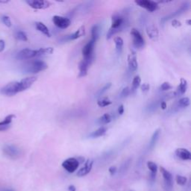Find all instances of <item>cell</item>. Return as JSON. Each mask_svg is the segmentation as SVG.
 <instances>
[{
  "label": "cell",
  "mask_w": 191,
  "mask_h": 191,
  "mask_svg": "<svg viewBox=\"0 0 191 191\" xmlns=\"http://www.w3.org/2000/svg\"><path fill=\"white\" fill-rule=\"evenodd\" d=\"M175 181H176V183L178 184V185L184 186L187 184V178L185 176L178 175H176V177H175Z\"/></svg>",
  "instance_id": "obj_34"
},
{
  "label": "cell",
  "mask_w": 191,
  "mask_h": 191,
  "mask_svg": "<svg viewBox=\"0 0 191 191\" xmlns=\"http://www.w3.org/2000/svg\"><path fill=\"white\" fill-rule=\"evenodd\" d=\"M5 46H6L5 41L3 40H0V52H2L4 50Z\"/></svg>",
  "instance_id": "obj_43"
},
{
  "label": "cell",
  "mask_w": 191,
  "mask_h": 191,
  "mask_svg": "<svg viewBox=\"0 0 191 191\" xmlns=\"http://www.w3.org/2000/svg\"><path fill=\"white\" fill-rule=\"evenodd\" d=\"M117 111H118V113L120 115H122L124 113V106L123 105H120L119 106Z\"/></svg>",
  "instance_id": "obj_44"
},
{
  "label": "cell",
  "mask_w": 191,
  "mask_h": 191,
  "mask_svg": "<svg viewBox=\"0 0 191 191\" xmlns=\"http://www.w3.org/2000/svg\"><path fill=\"white\" fill-rule=\"evenodd\" d=\"M125 20H124L123 17L117 14L113 16L112 23H111V29H120V31H122L124 28H125Z\"/></svg>",
  "instance_id": "obj_13"
},
{
  "label": "cell",
  "mask_w": 191,
  "mask_h": 191,
  "mask_svg": "<svg viewBox=\"0 0 191 191\" xmlns=\"http://www.w3.org/2000/svg\"><path fill=\"white\" fill-rule=\"evenodd\" d=\"M48 68L47 63L43 61H34L25 65L23 71L26 73H37L46 70Z\"/></svg>",
  "instance_id": "obj_1"
},
{
  "label": "cell",
  "mask_w": 191,
  "mask_h": 191,
  "mask_svg": "<svg viewBox=\"0 0 191 191\" xmlns=\"http://www.w3.org/2000/svg\"><path fill=\"white\" fill-rule=\"evenodd\" d=\"M130 191H133V190H130Z\"/></svg>",
  "instance_id": "obj_52"
},
{
  "label": "cell",
  "mask_w": 191,
  "mask_h": 191,
  "mask_svg": "<svg viewBox=\"0 0 191 191\" xmlns=\"http://www.w3.org/2000/svg\"><path fill=\"white\" fill-rule=\"evenodd\" d=\"M96 42L94 40H93L92 39L84 46V48L82 49V55H83L84 58L86 59H94V46H95Z\"/></svg>",
  "instance_id": "obj_6"
},
{
  "label": "cell",
  "mask_w": 191,
  "mask_h": 191,
  "mask_svg": "<svg viewBox=\"0 0 191 191\" xmlns=\"http://www.w3.org/2000/svg\"><path fill=\"white\" fill-rule=\"evenodd\" d=\"M62 166L68 173H73L78 168L79 163L76 158H70L62 163Z\"/></svg>",
  "instance_id": "obj_4"
},
{
  "label": "cell",
  "mask_w": 191,
  "mask_h": 191,
  "mask_svg": "<svg viewBox=\"0 0 191 191\" xmlns=\"http://www.w3.org/2000/svg\"><path fill=\"white\" fill-rule=\"evenodd\" d=\"M0 93L7 96H13L20 93L19 82H13L8 84L0 90Z\"/></svg>",
  "instance_id": "obj_2"
},
{
  "label": "cell",
  "mask_w": 191,
  "mask_h": 191,
  "mask_svg": "<svg viewBox=\"0 0 191 191\" xmlns=\"http://www.w3.org/2000/svg\"><path fill=\"white\" fill-rule=\"evenodd\" d=\"M160 105H161V108H162L163 110H165L166 108V103L165 102V101H161Z\"/></svg>",
  "instance_id": "obj_45"
},
{
  "label": "cell",
  "mask_w": 191,
  "mask_h": 191,
  "mask_svg": "<svg viewBox=\"0 0 191 191\" xmlns=\"http://www.w3.org/2000/svg\"><path fill=\"white\" fill-rule=\"evenodd\" d=\"M54 49L52 47L46 48H40V49H37V57L46 55H50L53 52Z\"/></svg>",
  "instance_id": "obj_27"
},
{
  "label": "cell",
  "mask_w": 191,
  "mask_h": 191,
  "mask_svg": "<svg viewBox=\"0 0 191 191\" xmlns=\"http://www.w3.org/2000/svg\"><path fill=\"white\" fill-rule=\"evenodd\" d=\"M128 64L129 70L132 72H135L137 70L138 63L137 61V55L135 52H132L128 56Z\"/></svg>",
  "instance_id": "obj_17"
},
{
  "label": "cell",
  "mask_w": 191,
  "mask_h": 191,
  "mask_svg": "<svg viewBox=\"0 0 191 191\" xmlns=\"http://www.w3.org/2000/svg\"><path fill=\"white\" fill-rule=\"evenodd\" d=\"M26 3L34 9H46L52 5L50 2L45 0H27Z\"/></svg>",
  "instance_id": "obj_8"
},
{
  "label": "cell",
  "mask_w": 191,
  "mask_h": 191,
  "mask_svg": "<svg viewBox=\"0 0 191 191\" xmlns=\"http://www.w3.org/2000/svg\"><path fill=\"white\" fill-rule=\"evenodd\" d=\"M187 25H191V20H187Z\"/></svg>",
  "instance_id": "obj_50"
},
{
  "label": "cell",
  "mask_w": 191,
  "mask_h": 191,
  "mask_svg": "<svg viewBox=\"0 0 191 191\" xmlns=\"http://www.w3.org/2000/svg\"><path fill=\"white\" fill-rule=\"evenodd\" d=\"M131 35L133 37V45L136 49H143L145 46V40L140 32L137 29H132L131 31Z\"/></svg>",
  "instance_id": "obj_3"
},
{
  "label": "cell",
  "mask_w": 191,
  "mask_h": 191,
  "mask_svg": "<svg viewBox=\"0 0 191 191\" xmlns=\"http://www.w3.org/2000/svg\"><path fill=\"white\" fill-rule=\"evenodd\" d=\"M149 88H150V86H149V84H147V83L143 84L142 85L140 86L141 90H142L143 92H144V93L148 92V91L149 90Z\"/></svg>",
  "instance_id": "obj_40"
},
{
  "label": "cell",
  "mask_w": 191,
  "mask_h": 191,
  "mask_svg": "<svg viewBox=\"0 0 191 191\" xmlns=\"http://www.w3.org/2000/svg\"><path fill=\"white\" fill-rule=\"evenodd\" d=\"M187 80L185 78H181L180 80V84L178 85V89L175 94L177 95H183L184 94H185V92L187 91Z\"/></svg>",
  "instance_id": "obj_21"
},
{
  "label": "cell",
  "mask_w": 191,
  "mask_h": 191,
  "mask_svg": "<svg viewBox=\"0 0 191 191\" xmlns=\"http://www.w3.org/2000/svg\"><path fill=\"white\" fill-rule=\"evenodd\" d=\"M37 57V50L30 49H24L17 54V58L19 60L31 59Z\"/></svg>",
  "instance_id": "obj_11"
},
{
  "label": "cell",
  "mask_w": 191,
  "mask_h": 191,
  "mask_svg": "<svg viewBox=\"0 0 191 191\" xmlns=\"http://www.w3.org/2000/svg\"><path fill=\"white\" fill-rule=\"evenodd\" d=\"M9 2V1H0V3H2V4H6V3H8Z\"/></svg>",
  "instance_id": "obj_49"
},
{
  "label": "cell",
  "mask_w": 191,
  "mask_h": 191,
  "mask_svg": "<svg viewBox=\"0 0 191 191\" xmlns=\"http://www.w3.org/2000/svg\"><path fill=\"white\" fill-rule=\"evenodd\" d=\"M189 6H190V5H189V3H187V2L185 3V4L182 5V6L180 7L179 9L177 10L176 11L174 12L173 13H172V14H170V15H168L167 17H164V18H163L162 20L163 21H166V20H170V19L173 18V17H175L176 16H178V15H181V13H183L184 12H185L186 11H187V10H188Z\"/></svg>",
  "instance_id": "obj_19"
},
{
  "label": "cell",
  "mask_w": 191,
  "mask_h": 191,
  "mask_svg": "<svg viewBox=\"0 0 191 191\" xmlns=\"http://www.w3.org/2000/svg\"><path fill=\"white\" fill-rule=\"evenodd\" d=\"M99 26L97 25H95L93 26L92 29H91V35H92V40L96 42L98 38L99 37Z\"/></svg>",
  "instance_id": "obj_29"
},
{
  "label": "cell",
  "mask_w": 191,
  "mask_h": 191,
  "mask_svg": "<svg viewBox=\"0 0 191 191\" xmlns=\"http://www.w3.org/2000/svg\"><path fill=\"white\" fill-rule=\"evenodd\" d=\"M93 165H94V161L90 159L87 160L85 162V163H84V166L83 167L81 168L78 171V173H77L76 174L77 176L83 177L88 174V173L91 171V170H92Z\"/></svg>",
  "instance_id": "obj_15"
},
{
  "label": "cell",
  "mask_w": 191,
  "mask_h": 191,
  "mask_svg": "<svg viewBox=\"0 0 191 191\" xmlns=\"http://www.w3.org/2000/svg\"><path fill=\"white\" fill-rule=\"evenodd\" d=\"M10 128V125H6V126H0V132L1 131H6Z\"/></svg>",
  "instance_id": "obj_48"
},
{
  "label": "cell",
  "mask_w": 191,
  "mask_h": 191,
  "mask_svg": "<svg viewBox=\"0 0 191 191\" xmlns=\"http://www.w3.org/2000/svg\"><path fill=\"white\" fill-rule=\"evenodd\" d=\"M129 94H130L129 88H128V87H124V88L123 89V90H122L121 94H120V97L125 98L129 95Z\"/></svg>",
  "instance_id": "obj_39"
},
{
  "label": "cell",
  "mask_w": 191,
  "mask_h": 191,
  "mask_svg": "<svg viewBox=\"0 0 191 191\" xmlns=\"http://www.w3.org/2000/svg\"><path fill=\"white\" fill-rule=\"evenodd\" d=\"M37 77L35 76L27 77V78L22 79L20 82H19V90H20V92H23V91L30 88L32 84L37 81Z\"/></svg>",
  "instance_id": "obj_10"
},
{
  "label": "cell",
  "mask_w": 191,
  "mask_h": 191,
  "mask_svg": "<svg viewBox=\"0 0 191 191\" xmlns=\"http://www.w3.org/2000/svg\"><path fill=\"white\" fill-rule=\"evenodd\" d=\"M6 191H13V190H6Z\"/></svg>",
  "instance_id": "obj_51"
},
{
  "label": "cell",
  "mask_w": 191,
  "mask_h": 191,
  "mask_svg": "<svg viewBox=\"0 0 191 191\" xmlns=\"http://www.w3.org/2000/svg\"><path fill=\"white\" fill-rule=\"evenodd\" d=\"M2 22L4 23V24L6 25L7 27L11 26V25H12L11 21L8 16H3L2 17Z\"/></svg>",
  "instance_id": "obj_38"
},
{
  "label": "cell",
  "mask_w": 191,
  "mask_h": 191,
  "mask_svg": "<svg viewBox=\"0 0 191 191\" xmlns=\"http://www.w3.org/2000/svg\"><path fill=\"white\" fill-rule=\"evenodd\" d=\"M76 159H77V161H78L79 164H80V163H82L84 162V158H83V157L76 158Z\"/></svg>",
  "instance_id": "obj_47"
},
{
  "label": "cell",
  "mask_w": 191,
  "mask_h": 191,
  "mask_svg": "<svg viewBox=\"0 0 191 191\" xmlns=\"http://www.w3.org/2000/svg\"><path fill=\"white\" fill-rule=\"evenodd\" d=\"M146 34L153 41H157L159 37V32L155 25H150L146 27Z\"/></svg>",
  "instance_id": "obj_16"
},
{
  "label": "cell",
  "mask_w": 191,
  "mask_h": 191,
  "mask_svg": "<svg viewBox=\"0 0 191 191\" xmlns=\"http://www.w3.org/2000/svg\"><path fill=\"white\" fill-rule=\"evenodd\" d=\"M160 134H161V129L160 128L155 131V132L153 133L152 137H151L150 142H149V149H153L155 146L158 139H159Z\"/></svg>",
  "instance_id": "obj_23"
},
{
  "label": "cell",
  "mask_w": 191,
  "mask_h": 191,
  "mask_svg": "<svg viewBox=\"0 0 191 191\" xmlns=\"http://www.w3.org/2000/svg\"><path fill=\"white\" fill-rule=\"evenodd\" d=\"M111 87V83L106 84L105 85L104 87H102V88L100 89L99 92H98V94H97L98 96H101V95H102V94H104L106 92V91H108V90H109L110 87Z\"/></svg>",
  "instance_id": "obj_36"
},
{
  "label": "cell",
  "mask_w": 191,
  "mask_h": 191,
  "mask_svg": "<svg viewBox=\"0 0 191 191\" xmlns=\"http://www.w3.org/2000/svg\"><path fill=\"white\" fill-rule=\"evenodd\" d=\"M111 120H112L111 116L109 113H107L103 114L102 116L98 119V123H99V124H100V125H106V124L111 123Z\"/></svg>",
  "instance_id": "obj_26"
},
{
  "label": "cell",
  "mask_w": 191,
  "mask_h": 191,
  "mask_svg": "<svg viewBox=\"0 0 191 191\" xmlns=\"http://www.w3.org/2000/svg\"><path fill=\"white\" fill-rule=\"evenodd\" d=\"M190 105V99L188 97H184L179 99L178 101V108H187Z\"/></svg>",
  "instance_id": "obj_33"
},
{
  "label": "cell",
  "mask_w": 191,
  "mask_h": 191,
  "mask_svg": "<svg viewBox=\"0 0 191 191\" xmlns=\"http://www.w3.org/2000/svg\"><path fill=\"white\" fill-rule=\"evenodd\" d=\"M106 132H107V128L104 126H101L100 128H98L97 130L94 131L92 133H90L89 137H91V138H96V137H101V136L105 135Z\"/></svg>",
  "instance_id": "obj_25"
},
{
  "label": "cell",
  "mask_w": 191,
  "mask_h": 191,
  "mask_svg": "<svg viewBox=\"0 0 191 191\" xmlns=\"http://www.w3.org/2000/svg\"><path fill=\"white\" fill-rule=\"evenodd\" d=\"M175 155L178 158L183 161H190L191 160V153L190 151L185 148H178L175 150Z\"/></svg>",
  "instance_id": "obj_18"
},
{
  "label": "cell",
  "mask_w": 191,
  "mask_h": 191,
  "mask_svg": "<svg viewBox=\"0 0 191 191\" xmlns=\"http://www.w3.org/2000/svg\"><path fill=\"white\" fill-rule=\"evenodd\" d=\"M172 25L173 27H175V28H178V27L181 26V23L177 20H173L172 21Z\"/></svg>",
  "instance_id": "obj_42"
},
{
  "label": "cell",
  "mask_w": 191,
  "mask_h": 191,
  "mask_svg": "<svg viewBox=\"0 0 191 191\" xmlns=\"http://www.w3.org/2000/svg\"><path fill=\"white\" fill-rule=\"evenodd\" d=\"M160 170H161V174L163 175V180H164L165 185H166V187L168 188L171 189L173 187V175L171 174L170 172H169L168 170H166V169L163 166L160 167Z\"/></svg>",
  "instance_id": "obj_14"
},
{
  "label": "cell",
  "mask_w": 191,
  "mask_h": 191,
  "mask_svg": "<svg viewBox=\"0 0 191 191\" xmlns=\"http://www.w3.org/2000/svg\"><path fill=\"white\" fill-rule=\"evenodd\" d=\"M147 167L150 170L151 172V178L152 181L155 179L156 174L158 172V166L155 163L152 162V161H148L147 162Z\"/></svg>",
  "instance_id": "obj_24"
},
{
  "label": "cell",
  "mask_w": 191,
  "mask_h": 191,
  "mask_svg": "<svg viewBox=\"0 0 191 191\" xmlns=\"http://www.w3.org/2000/svg\"><path fill=\"white\" fill-rule=\"evenodd\" d=\"M16 117L14 114H10L8 116H7L2 121L0 122V126H6V125H10V124L11 123L12 120L13 118Z\"/></svg>",
  "instance_id": "obj_31"
},
{
  "label": "cell",
  "mask_w": 191,
  "mask_h": 191,
  "mask_svg": "<svg viewBox=\"0 0 191 191\" xmlns=\"http://www.w3.org/2000/svg\"><path fill=\"white\" fill-rule=\"evenodd\" d=\"M84 34H85V27H84V25H82L73 34L67 36L66 40H75L78 39L79 37H83Z\"/></svg>",
  "instance_id": "obj_20"
},
{
  "label": "cell",
  "mask_w": 191,
  "mask_h": 191,
  "mask_svg": "<svg viewBox=\"0 0 191 191\" xmlns=\"http://www.w3.org/2000/svg\"><path fill=\"white\" fill-rule=\"evenodd\" d=\"M68 190L69 191H76V188H75V187L74 185H70L68 187Z\"/></svg>",
  "instance_id": "obj_46"
},
{
  "label": "cell",
  "mask_w": 191,
  "mask_h": 191,
  "mask_svg": "<svg viewBox=\"0 0 191 191\" xmlns=\"http://www.w3.org/2000/svg\"><path fill=\"white\" fill-rule=\"evenodd\" d=\"M115 46H116V50L118 54H120L122 52L123 47V40L120 37H116L114 38Z\"/></svg>",
  "instance_id": "obj_28"
},
{
  "label": "cell",
  "mask_w": 191,
  "mask_h": 191,
  "mask_svg": "<svg viewBox=\"0 0 191 191\" xmlns=\"http://www.w3.org/2000/svg\"><path fill=\"white\" fill-rule=\"evenodd\" d=\"M111 103H112V101L110 100L108 97L101 98V99H99V100L97 101V105L101 108L106 107V106L110 105Z\"/></svg>",
  "instance_id": "obj_30"
},
{
  "label": "cell",
  "mask_w": 191,
  "mask_h": 191,
  "mask_svg": "<svg viewBox=\"0 0 191 191\" xmlns=\"http://www.w3.org/2000/svg\"><path fill=\"white\" fill-rule=\"evenodd\" d=\"M52 21L57 27L62 29L68 28L71 24V21L67 17L58 16V15H55L52 17Z\"/></svg>",
  "instance_id": "obj_7"
},
{
  "label": "cell",
  "mask_w": 191,
  "mask_h": 191,
  "mask_svg": "<svg viewBox=\"0 0 191 191\" xmlns=\"http://www.w3.org/2000/svg\"><path fill=\"white\" fill-rule=\"evenodd\" d=\"M117 166H111V167L108 169V172H109L111 175H114L115 173H117Z\"/></svg>",
  "instance_id": "obj_41"
},
{
  "label": "cell",
  "mask_w": 191,
  "mask_h": 191,
  "mask_svg": "<svg viewBox=\"0 0 191 191\" xmlns=\"http://www.w3.org/2000/svg\"><path fill=\"white\" fill-rule=\"evenodd\" d=\"M141 84V78L140 75H137L135 76L133 79V82H132V91H135L140 86Z\"/></svg>",
  "instance_id": "obj_32"
},
{
  "label": "cell",
  "mask_w": 191,
  "mask_h": 191,
  "mask_svg": "<svg viewBox=\"0 0 191 191\" xmlns=\"http://www.w3.org/2000/svg\"><path fill=\"white\" fill-rule=\"evenodd\" d=\"M16 37L21 41L28 40V37H27L26 34H25L24 32H23V31H19V32H17L16 34Z\"/></svg>",
  "instance_id": "obj_35"
},
{
  "label": "cell",
  "mask_w": 191,
  "mask_h": 191,
  "mask_svg": "<svg viewBox=\"0 0 191 191\" xmlns=\"http://www.w3.org/2000/svg\"><path fill=\"white\" fill-rule=\"evenodd\" d=\"M35 26L36 29H37L39 32H40L41 33L45 34L47 37H51V34L50 32H49V29L47 28V26H46L45 24L41 23V22H37V23H35Z\"/></svg>",
  "instance_id": "obj_22"
},
{
  "label": "cell",
  "mask_w": 191,
  "mask_h": 191,
  "mask_svg": "<svg viewBox=\"0 0 191 191\" xmlns=\"http://www.w3.org/2000/svg\"><path fill=\"white\" fill-rule=\"evenodd\" d=\"M3 152L8 156V158H12V159H16L20 156V150L16 146L13 145H6L3 148Z\"/></svg>",
  "instance_id": "obj_9"
},
{
  "label": "cell",
  "mask_w": 191,
  "mask_h": 191,
  "mask_svg": "<svg viewBox=\"0 0 191 191\" xmlns=\"http://www.w3.org/2000/svg\"><path fill=\"white\" fill-rule=\"evenodd\" d=\"M94 60L91 59H86L84 58L82 61L79 63V74L78 77L79 78H82L87 75V71H88L89 67L90 66V64L92 63V62Z\"/></svg>",
  "instance_id": "obj_12"
},
{
  "label": "cell",
  "mask_w": 191,
  "mask_h": 191,
  "mask_svg": "<svg viewBox=\"0 0 191 191\" xmlns=\"http://www.w3.org/2000/svg\"><path fill=\"white\" fill-rule=\"evenodd\" d=\"M135 3L137 6L145 8L149 12L155 11L158 9V4L157 2L150 1V0H137V1H135Z\"/></svg>",
  "instance_id": "obj_5"
},
{
  "label": "cell",
  "mask_w": 191,
  "mask_h": 191,
  "mask_svg": "<svg viewBox=\"0 0 191 191\" xmlns=\"http://www.w3.org/2000/svg\"><path fill=\"white\" fill-rule=\"evenodd\" d=\"M171 88H172V86L170 85V84L169 83V82H163V83L161 85V87H160V89H161V90H162V91L169 90Z\"/></svg>",
  "instance_id": "obj_37"
}]
</instances>
